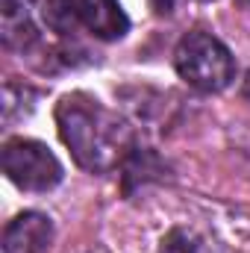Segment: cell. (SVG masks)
<instances>
[{"label":"cell","instance_id":"cell-7","mask_svg":"<svg viewBox=\"0 0 250 253\" xmlns=\"http://www.w3.org/2000/svg\"><path fill=\"white\" fill-rule=\"evenodd\" d=\"M42 18L44 24L59 33V36H74L80 30V12L77 0H44L42 3Z\"/></svg>","mask_w":250,"mask_h":253},{"label":"cell","instance_id":"cell-1","mask_svg":"<svg viewBox=\"0 0 250 253\" xmlns=\"http://www.w3.org/2000/svg\"><path fill=\"white\" fill-rule=\"evenodd\" d=\"M56 126L65 147L80 168L91 174H109L121 168L138 147L135 135L118 112L106 109L91 94H65L56 106Z\"/></svg>","mask_w":250,"mask_h":253},{"label":"cell","instance_id":"cell-4","mask_svg":"<svg viewBox=\"0 0 250 253\" xmlns=\"http://www.w3.org/2000/svg\"><path fill=\"white\" fill-rule=\"evenodd\" d=\"M53 245V221L44 212H21L3 230V253H47Z\"/></svg>","mask_w":250,"mask_h":253},{"label":"cell","instance_id":"cell-2","mask_svg":"<svg viewBox=\"0 0 250 253\" xmlns=\"http://www.w3.org/2000/svg\"><path fill=\"white\" fill-rule=\"evenodd\" d=\"M174 68L180 80L203 94H218L236 80V56L212 33L191 30L174 47Z\"/></svg>","mask_w":250,"mask_h":253},{"label":"cell","instance_id":"cell-6","mask_svg":"<svg viewBox=\"0 0 250 253\" xmlns=\"http://www.w3.org/2000/svg\"><path fill=\"white\" fill-rule=\"evenodd\" d=\"M39 39L27 0H3V44L12 50H27Z\"/></svg>","mask_w":250,"mask_h":253},{"label":"cell","instance_id":"cell-9","mask_svg":"<svg viewBox=\"0 0 250 253\" xmlns=\"http://www.w3.org/2000/svg\"><path fill=\"white\" fill-rule=\"evenodd\" d=\"M177 3H180V0H150V6H153L156 15H171V12L177 9Z\"/></svg>","mask_w":250,"mask_h":253},{"label":"cell","instance_id":"cell-8","mask_svg":"<svg viewBox=\"0 0 250 253\" xmlns=\"http://www.w3.org/2000/svg\"><path fill=\"white\" fill-rule=\"evenodd\" d=\"M159 253H212L209 245L186 227H174L162 242H159Z\"/></svg>","mask_w":250,"mask_h":253},{"label":"cell","instance_id":"cell-3","mask_svg":"<svg viewBox=\"0 0 250 253\" xmlns=\"http://www.w3.org/2000/svg\"><path fill=\"white\" fill-rule=\"evenodd\" d=\"M3 174L21 191H50L62 183L59 156L36 138H9L3 144Z\"/></svg>","mask_w":250,"mask_h":253},{"label":"cell","instance_id":"cell-5","mask_svg":"<svg viewBox=\"0 0 250 253\" xmlns=\"http://www.w3.org/2000/svg\"><path fill=\"white\" fill-rule=\"evenodd\" d=\"M80 30L94 36L97 42H118L129 30V18L118 0H77Z\"/></svg>","mask_w":250,"mask_h":253}]
</instances>
